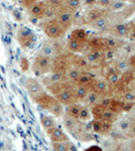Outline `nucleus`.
I'll use <instances>...</instances> for the list:
<instances>
[{"mask_svg":"<svg viewBox=\"0 0 135 151\" xmlns=\"http://www.w3.org/2000/svg\"><path fill=\"white\" fill-rule=\"evenodd\" d=\"M40 122L43 127L45 129V130H48L51 128H53L56 126V120L51 116H43L40 118Z\"/></svg>","mask_w":135,"mask_h":151,"instance_id":"nucleus-21","label":"nucleus"},{"mask_svg":"<svg viewBox=\"0 0 135 151\" xmlns=\"http://www.w3.org/2000/svg\"><path fill=\"white\" fill-rule=\"evenodd\" d=\"M114 123L105 119H94L92 122L93 132L99 133L101 135H108L113 129Z\"/></svg>","mask_w":135,"mask_h":151,"instance_id":"nucleus-5","label":"nucleus"},{"mask_svg":"<svg viewBox=\"0 0 135 151\" xmlns=\"http://www.w3.org/2000/svg\"><path fill=\"white\" fill-rule=\"evenodd\" d=\"M117 118H118V113H116L115 111L111 110L110 108H107L102 116V119H105V120H108L113 123L116 122Z\"/></svg>","mask_w":135,"mask_h":151,"instance_id":"nucleus-24","label":"nucleus"},{"mask_svg":"<svg viewBox=\"0 0 135 151\" xmlns=\"http://www.w3.org/2000/svg\"><path fill=\"white\" fill-rule=\"evenodd\" d=\"M72 38H75V40L81 41V42H84V41L87 40V33L85 32L83 29H77L76 31H74V33L72 35Z\"/></svg>","mask_w":135,"mask_h":151,"instance_id":"nucleus-29","label":"nucleus"},{"mask_svg":"<svg viewBox=\"0 0 135 151\" xmlns=\"http://www.w3.org/2000/svg\"><path fill=\"white\" fill-rule=\"evenodd\" d=\"M100 99H101L100 95H98L97 93H95V92H93V91H90L87 96L85 97V99L83 100V102L85 103V106L92 107V106H94V105L99 103Z\"/></svg>","mask_w":135,"mask_h":151,"instance_id":"nucleus-14","label":"nucleus"},{"mask_svg":"<svg viewBox=\"0 0 135 151\" xmlns=\"http://www.w3.org/2000/svg\"><path fill=\"white\" fill-rule=\"evenodd\" d=\"M51 58L45 57L43 55H40L35 58L33 64V70L36 75H43L51 70Z\"/></svg>","mask_w":135,"mask_h":151,"instance_id":"nucleus-4","label":"nucleus"},{"mask_svg":"<svg viewBox=\"0 0 135 151\" xmlns=\"http://www.w3.org/2000/svg\"><path fill=\"white\" fill-rule=\"evenodd\" d=\"M82 43L83 42L75 40V38H71V40L69 41V48L73 52H79L82 47Z\"/></svg>","mask_w":135,"mask_h":151,"instance_id":"nucleus-31","label":"nucleus"},{"mask_svg":"<svg viewBox=\"0 0 135 151\" xmlns=\"http://www.w3.org/2000/svg\"><path fill=\"white\" fill-rule=\"evenodd\" d=\"M113 55H114V53H113L112 50H107L106 52V57H107L108 60H112Z\"/></svg>","mask_w":135,"mask_h":151,"instance_id":"nucleus-39","label":"nucleus"},{"mask_svg":"<svg viewBox=\"0 0 135 151\" xmlns=\"http://www.w3.org/2000/svg\"><path fill=\"white\" fill-rule=\"evenodd\" d=\"M100 11L101 10H99V9H91V10H89V12L87 13V16H86V19H87L88 22L92 24L99 17L103 16V14Z\"/></svg>","mask_w":135,"mask_h":151,"instance_id":"nucleus-23","label":"nucleus"},{"mask_svg":"<svg viewBox=\"0 0 135 151\" xmlns=\"http://www.w3.org/2000/svg\"><path fill=\"white\" fill-rule=\"evenodd\" d=\"M22 2L25 6H31L32 4L35 3L36 0H22Z\"/></svg>","mask_w":135,"mask_h":151,"instance_id":"nucleus-38","label":"nucleus"},{"mask_svg":"<svg viewBox=\"0 0 135 151\" xmlns=\"http://www.w3.org/2000/svg\"><path fill=\"white\" fill-rule=\"evenodd\" d=\"M93 2H95V0H86V3H88V4H91V3H93Z\"/></svg>","mask_w":135,"mask_h":151,"instance_id":"nucleus-40","label":"nucleus"},{"mask_svg":"<svg viewBox=\"0 0 135 151\" xmlns=\"http://www.w3.org/2000/svg\"><path fill=\"white\" fill-rule=\"evenodd\" d=\"M122 100H123L124 103L126 104H132L135 101V93L133 91H126L123 93L122 96Z\"/></svg>","mask_w":135,"mask_h":151,"instance_id":"nucleus-28","label":"nucleus"},{"mask_svg":"<svg viewBox=\"0 0 135 151\" xmlns=\"http://www.w3.org/2000/svg\"><path fill=\"white\" fill-rule=\"evenodd\" d=\"M112 2L113 0H98V4L102 7H109Z\"/></svg>","mask_w":135,"mask_h":151,"instance_id":"nucleus-35","label":"nucleus"},{"mask_svg":"<svg viewBox=\"0 0 135 151\" xmlns=\"http://www.w3.org/2000/svg\"><path fill=\"white\" fill-rule=\"evenodd\" d=\"M91 118H92V114H91V109L89 107L87 106H82V108H81L80 110V114H79V118H78V120L82 121V122H87V121L91 120Z\"/></svg>","mask_w":135,"mask_h":151,"instance_id":"nucleus-20","label":"nucleus"},{"mask_svg":"<svg viewBox=\"0 0 135 151\" xmlns=\"http://www.w3.org/2000/svg\"><path fill=\"white\" fill-rule=\"evenodd\" d=\"M133 67H134V69H135V63H134V64H133Z\"/></svg>","mask_w":135,"mask_h":151,"instance_id":"nucleus-44","label":"nucleus"},{"mask_svg":"<svg viewBox=\"0 0 135 151\" xmlns=\"http://www.w3.org/2000/svg\"><path fill=\"white\" fill-rule=\"evenodd\" d=\"M131 36H132V37H134V38H135V30H133V31L131 32Z\"/></svg>","mask_w":135,"mask_h":151,"instance_id":"nucleus-42","label":"nucleus"},{"mask_svg":"<svg viewBox=\"0 0 135 151\" xmlns=\"http://www.w3.org/2000/svg\"><path fill=\"white\" fill-rule=\"evenodd\" d=\"M132 91L135 93V81L133 82V86H132Z\"/></svg>","mask_w":135,"mask_h":151,"instance_id":"nucleus-41","label":"nucleus"},{"mask_svg":"<svg viewBox=\"0 0 135 151\" xmlns=\"http://www.w3.org/2000/svg\"><path fill=\"white\" fill-rule=\"evenodd\" d=\"M130 68H131V65H130L129 62L127 60H124V58L117 60L116 65H115V69L118 70L120 74H125V73H127L130 70Z\"/></svg>","mask_w":135,"mask_h":151,"instance_id":"nucleus-19","label":"nucleus"},{"mask_svg":"<svg viewBox=\"0 0 135 151\" xmlns=\"http://www.w3.org/2000/svg\"><path fill=\"white\" fill-rule=\"evenodd\" d=\"M81 108H82V105H80L78 103H74L69 106V109L66 114H68L69 116L73 117V118H75V119H78L79 118Z\"/></svg>","mask_w":135,"mask_h":151,"instance_id":"nucleus-22","label":"nucleus"},{"mask_svg":"<svg viewBox=\"0 0 135 151\" xmlns=\"http://www.w3.org/2000/svg\"><path fill=\"white\" fill-rule=\"evenodd\" d=\"M120 81V75L117 74V73H111V74L109 75V77H108V84L110 85H117Z\"/></svg>","mask_w":135,"mask_h":151,"instance_id":"nucleus-32","label":"nucleus"},{"mask_svg":"<svg viewBox=\"0 0 135 151\" xmlns=\"http://www.w3.org/2000/svg\"><path fill=\"white\" fill-rule=\"evenodd\" d=\"M82 74H81V72L78 69H71V70H68L67 78L69 80H71V81L76 82L78 79H79V77Z\"/></svg>","mask_w":135,"mask_h":151,"instance_id":"nucleus-30","label":"nucleus"},{"mask_svg":"<svg viewBox=\"0 0 135 151\" xmlns=\"http://www.w3.org/2000/svg\"><path fill=\"white\" fill-rule=\"evenodd\" d=\"M56 99L58 100L62 105H67L70 106L74 103H76L77 99L75 96V92H74V88L67 85L64 89L61 90L58 93H56Z\"/></svg>","mask_w":135,"mask_h":151,"instance_id":"nucleus-2","label":"nucleus"},{"mask_svg":"<svg viewBox=\"0 0 135 151\" xmlns=\"http://www.w3.org/2000/svg\"><path fill=\"white\" fill-rule=\"evenodd\" d=\"M53 147L55 151H78L76 145L70 140L66 142L53 143Z\"/></svg>","mask_w":135,"mask_h":151,"instance_id":"nucleus-12","label":"nucleus"},{"mask_svg":"<svg viewBox=\"0 0 135 151\" xmlns=\"http://www.w3.org/2000/svg\"><path fill=\"white\" fill-rule=\"evenodd\" d=\"M81 6V1L80 0H65V6L67 9L70 11H76L80 8Z\"/></svg>","mask_w":135,"mask_h":151,"instance_id":"nucleus-25","label":"nucleus"},{"mask_svg":"<svg viewBox=\"0 0 135 151\" xmlns=\"http://www.w3.org/2000/svg\"><path fill=\"white\" fill-rule=\"evenodd\" d=\"M19 41L24 47H28L33 41V33L28 29H21L19 31Z\"/></svg>","mask_w":135,"mask_h":151,"instance_id":"nucleus-10","label":"nucleus"},{"mask_svg":"<svg viewBox=\"0 0 135 151\" xmlns=\"http://www.w3.org/2000/svg\"><path fill=\"white\" fill-rule=\"evenodd\" d=\"M106 109H107L106 107H104L103 105L98 103L94 105V106H92V108H91V114H92L94 119H102V116Z\"/></svg>","mask_w":135,"mask_h":151,"instance_id":"nucleus-18","label":"nucleus"},{"mask_svg":"<svg viewBox=\"0 0 135 151\" xmlns=\"http://www.w3.org/2000/svg\"><path fill=\"white\" fill-rule=\"evenodd\" d=\"M98 60H99V53L96 52H91L86 57V60L88 63H96Z\"/></svg>","mask_w":135,"mask_h":151,"instance_id":"nucleus-33","label":"nucleus"},{"mask_svg":"<svg viewBox=\"0 0 135 151\" xmlns=\"http://www.w3.org/2000/svg\"><path fill=\"white\" fill-rule=\"evenodd\" d=\"M122 1H127V0H122Z\"/></svg>","mask_w":135,"mask_h":151,"instance_id":"nucleus-45","label":"nucleus"},{"mask_svg":"<svg viewBox=\"0 0 135 151\" xmlns=\"http://www.w3.org/2000/svg\"><path fill=\"white\" fill-rule=\"evenodd\" d=\"M131 4L135 7V0H131Z\"/></svg>","mask_w":135,"mask_h":151,"instance_id":"nucleus-43","label":"nucleus"},{"mask_svg":"<svg viewBox=\"0 0 135 151\" xmlns=\"http://www.w3.org/2000/svg\"><path fill=\"white\" fill-rule=\"evenodd\" d=\"M106 45L109 48H114L117 47V41L114 38H108L106 40Z\"/></svg>","mask_w":135,"mask_h":151,"instance_id":"nucleus-34","label":"nucleus"},{"mask_svg":"<svg viewBox=\"0 0 135 151\" xmlns=\"http://www.w3.org/2000/svg\"><path fill=\"white\" fill-rule=\"evenodd\" d=\"M85 151H105V150H103L99 146H91V147L87 148Z\"/></svg>","mask_w":135,"mask_h":151,"instance_id":"nucleus-36","label":"nucleus"},{"mask_svg":"<svg viewBox=\"0 0 135 151\" xmlns=\"http://www.w3.org/2000/svg\"><path fill=\"white\" fill-rule=\"evenodd\" d=\"M56 53V50L53 45H45L41 48V52L40 55H45V57H48V58H51L53 55Z\"/></svg>","mask_w":135,"mask_h":151,"instance_id":"nucleus-26","label":"nucleus"},{"mask_svg":"<svg viewBox=\"0 0 135 151\" xmlns=\"http://www.w3.org/2000/svg\"><path fill=\"white\" fill-rule=\"evenodd\" d=\"M74 92H75L76 99L80 100V101H83V100L85 99V97L88 95V93L90 92V90L88 89L87 87L80 86V85L76 84V87L74 88Z\"/></svg>","mask_w":135,"mask_h":151,"instance_id":"nucleus-17","label":"nucleus"},{"mask_svg":"<svg viewBox=\"0 0 135 151\" xmlns=\"http://www.w3.org/2000/svg\"><path fill=\"white\" fill-rule=\"evenodd\" d=\"M56 21L60 23V25L65 29L69 28L72 24L73 21V12L67 9L66 7L58 9V13H56Z\"/></svg>","mask_w":135,"mask_h":151,"instance_id":"nucleus-6","label":"nucleus"},{"mask_svg":"<svg viewBox=\"0 0 135 151\" xmlns=\"http://www.w3.org/2000/svg\"><path fill=\"white\" fill-rule=\"evenodd\" d=\"M43 30L45 35L51 38H58L65 33V29L60 25L56 19H51L46 21L43 26Z\"/></svg>","mask_w":135,"mask_h":151,"instance_id":"nucleus-3","label":"nucleus"},{"mask_svg":"<svg viewBox=\"0 0 135 151\" xmlns=\"http://www.w3.org/2000/svg\"><path fill=\"white\" fill-rule=\"evenodd\" d=\"M51 68H53V70L55 73H64V70H67L68 68L67 60L63 57L56 58L51 64Z\"/></svg>","mask_w":135,"mask_h":151,"instance_id":"nucleus-13","label":"nucleus"},{"mask_svg":"<svg viewBox=\"0 0 135 151\" xmlns=\"http://www.w3.org/2000/svg\"><path fill=\"white\" fill-rule=\"evenodd\" d=\"M122 50H123L126 53H129L132 52V47L130 45H124L123 47H122Z\"/></svg>","mask_w":135,"mask_h":151,"instance_id":"nucleus-37","label":"nucleus"},{"mask_svg":"<svg viewBox=\"0 0 135 151\" xmlns=\"http://www.w3.org/2000/svg\"><path fill=\"white\" fill-rule=\"evenodd\" d=\"M114 35L119 37H125L130 35V27L126 23H116L113 26Z\"/></svg>","mask_w":135,"mask_h":151,"instance_id":"nucleus-11","label":"nucleus"},{"mask_svg":"<svg viewBox=\"0 0 135 151\" xmlns=\"http://www.w3.org/2000/svg\"><path fill=\"white\" fill-rule=\"evenodd\" d=\"M108 89H109V84H108L107 80L99 79L93 81L90 91H93L95 93H97L98 95H100V96H103V95L107 94Z\"/></svg>","mask_w":135,"mask_h":151,"instance_id":"nucleus-8","label":"nucleus"},{"mask_svg":"<svg viewBox=\"0 0 135 151\" xmlns=\"http://www.w3.org/2000/svg\"><path fill=\"white\" fill-rule=\"evenodd\" d=\"M46 5L43 2H35L30 6V14L36 18H40L45 16Z\"/></svg>","mask_w":135,"mask_h":151,"instance_id":"nucleus-9","label":"nucleus"},{"mask_svg":"<svg viewBox=\"0 0 135 151\" xmlns=\"http://www.w3.org/2000/svg\"><path fill=\"white\" fill-rule=\"evenodd\" d=\"M27 88H28L29 93L33 97V99L36 98V97H38V95H40L41 93H43V89H41L40 86L38 85V83H36L35 81H32V80H29Z\"/></svg>","mask_w":135,"mask_h":151,"instance_id":"nucleus-16","label":"nucleus"},{"mask_svg":"<svg viewBox=\"0 0 135 151\" xmlns=\"http://www.w3.org/2000/svg\"><path fill=\"white\" fill-rule=\"evenodd\" d=\"M34 101L40 105L41 108L45 109V110H48L55 116L58 117V116L63 115V113H64L63 105L56 98L50 96V95L45 93V92L41 93L40 95H38L36 98H34Z\"/></svg>","mask_w":135,"mask_h":151,"instance_id":"nucleus-1","label":"nucleus"},{"mask_svg":"<svg viewBox=\"0 0 135 151\" xmlns=\"http://www.w3.org/2000/svg\"><path fill=\"white\" fill-rule=\"evenodd\" d=\"M125 6H126L125 1H122V0H113L111 5L108 7V8L112 11H118V10H121L122 8H124Z\"/></svg>","mask_w":135,"mask_h":151,"instance_id":"nucleus-27","label":"nucleus"},{"mask_svg":"<svg viewBox=\"0 0 135 151\" xmlns=\"http://www.w3.org/2000/svg\"><path fill=\"white\" fill-rule=\"evenodd\" d=\"M46 132H48V137H50V139L51 140L53 143L66 142V141L70 140L67 136V134L64 132L62 129L56 127V126L53 128H51V129H48V130H46Z\"/></svg>","mask_w":135,"mask_h":151,"instance_id":"nucleus-7","label":"nucleus"},{"mask_svg":"<svg viewBox=\"0 0 135 151\" xmlns=\"http://www.w3.org/2000/svg\"><path fill=\"white\" fill-rule=\"evenodd\" d=\"M109 17L107 16L103 15L101 17H99L96 21H94L91 25L93 26L94 28L98 29V30L102 31V30H105V29L108 28V25H109Z\"/></svg>","mask_w":135,"mask_h":151,"instance_id":"nucleus-15","label":"nucleus"}]
</instances>
